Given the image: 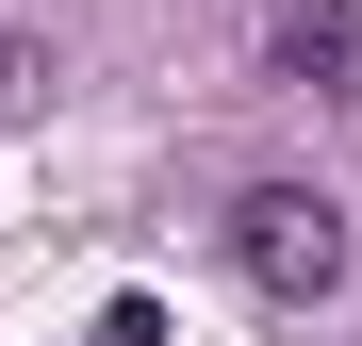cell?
<instances>
[{
	"label": "cell",
	"instance_id": "1",
	"mask_svg": "<svg viewBox=\"0 0 362 346\" xmlns=\"http://www.w3.org/2000/svg\"><path fill=\"white\" fill-rule=\"evenodd\" d=\"M230 264H247V297H280V313L346 297V198H313V182H247V198H230Z\"/></svg>",
	"mask_w": 362,
	"mask_h": 346
},
{
	"label": "cell",
	"instance_id": "2",
	"mask_svg": "<svg viewBox=\"0 0 362 346\" xmlns=\"http://www.w3.org/2000/svg\"><path fill=\"white\" fill-rule=\"evenodd\" d=\"M264 50H280V83H296V99H362V17H346V0H280Z\"/></svg>",
	"mask_w": 362,
	"mask_h": 346
}]
</instances>
